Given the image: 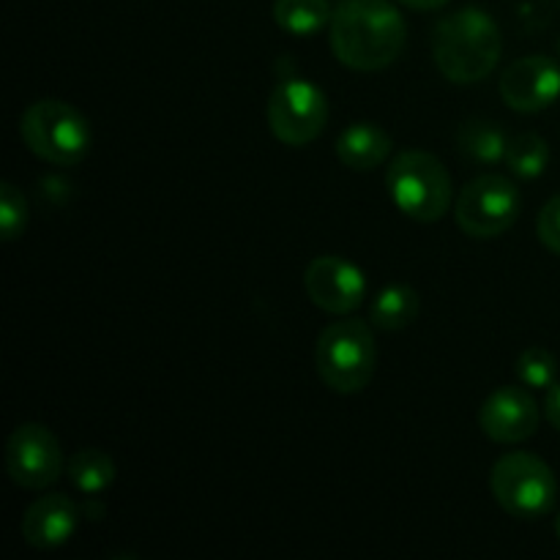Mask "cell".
I'll list each match as a JSON object with an SVG mask.
<instances>
[{
	"label": "cell",
	"mask_w": 560,
	"mask_h": 560,
	"mask_svg": "<svg viewBox=\"0 0 560 560\" xmlns=\"http://www.w3.org/2000/svg\"><path fill=\"white\" fill-rule=\"evenodd\" d=\"M541 410L525 386H503L485 399L479 427L495 443H523L536 435Z\"/></svg>",
	"instance_id": "obj_12"
},
{
	"label": "cell",
	"mask_w": 560,
	"mask_h": 560,
	"mask_svg": "<svg viewBox=\"0 0 560 560\" xmlns=\"http://www.w3.org/2000/svg\"><path fill=\"white\" fill-rule=\"evenodd\" d=\"M459 151L476 164H501L506 162V151L512 137L501 126L490 120H468L457 135Z\"/></svg>",
	"instance_id": "obj_18"
},
{
	"label": "cell",
	"mask_w": 560,
	"mask_h": 560,
	"mask_svg": "<svg viewBox=\"0 0 560 560\" xmlns=\"http://www.w3.org/2000/svg\"><path fill=\"white\" fill-rule=\"evenodd\" d=\"M517 381L528 388H550L558 381V359L547 348H528L517 359Z\"/></svg>",
	"instance_id": "obj_20"
},
{
	"label": "cell",
	"mask_w": 560,
	"mask_h": 560,
	"mask_svg": "<svg viewBox=\"0 0 560 560\" xmlns=\"http://www.w3.org/2000/svg\"><path fill=\"white\" fill-rule=\"evenodd\" d=\"M315 364L317 375L331 392H364L377 364L372 328L364 320H337L323 328L315 348Z\"/></svg>",
	"instance_id": "obj_5"
},
{
	"label": "cell",
	"mask_w": 560,
	"mask_h": 560,
	"mask_svg": "<svg viewBox=\"0 0 560 560\" xmlns=\"http://www.w3.org/2000/svg\"><path fill=\"white\" fill-rule=\"evenodd\" d=\"M304 288L312 304L331 315H350L366 299V279L359 266L337 255H320L306 266Z\"/></svg>",
	"instance_id": "obj_10"
},
{
	"label": "cell",
	"mask_w": 560,
	"mask_h": 560,
	"mask_svg": "<svg viewBox=\"0 0 560 560\" xmlns=\"http://www.w3.org/2000/svg\"><path fill=\"white\" fill-rule=\"evenodd\" d=\"M27 228V200L20 186L11 180L0 184V238L16 241L22 238Z\"/></svg>",
	"instance_id": "obj_21"
},
{
	"label": "cell",
	"mask_w": 560,
	"mask_h": 560,
	"mask_svg": "<svg viewBox=\"0 0 560 560\" xmlns=\"http://www.w3.org/2000/svg\"><path fill=\"white\" fill-rule=\"evenodd\" d=\"M536 233H539V241L547 249L560 255V195L552 197V200L541 208L539 219H536Z\"/></svg>",
	"instance_id": "obj_22"
},
{
	"label": "cell",
	"mask_w": 560,
	"mask_h": 560,
	"mask_svg": "<svg viewBox=\"0 0 560 560\" xmlns=\"http://www.w3.org/2000/svg\"><path fill=\"white\" fill-rule=\"evenodd\" d=\"M550 164V145L541 135L536 131H525V135L512 137L506 151V167L509 173L517 175V178L534 180Z\"/></svg>",
	"instance_id": "obj_19"
},
{
	"label": "cell",
	"mask_w": 560,
	"mask_h": 560,
	"mask_svg": "<svg viewBox=\"0 0 560 560\" xmlns=\"http://www.w3.org/2000/svg\"><path fill=\"white\" fill-rule=\"evenodd\" d=\"M5 470L22 490H47L66 470L63 448L49 427L22 424L5 443Z\"/></svg>",
	"instance_id": "obj_9"
},
{
	"label": "cell",
	"mask_w": 560,
	"mask_h": 560,
	"mask_svg": "<svg viewBox=\"0 0 560 560\" xmlns=\"http://www.w3.org/2000/svg\"><path fill=\"white\" fill-rule=\"evenodd\" d=\"M331 49L353 71H381L399 58L408 38L402 14L388 0H342L334 9Z\"/></svg>",
	"instance_id": "obj_1"
},
{
	"label": "cell",
	"mask_w": 560,
	"mask_h": 560,
	"mask_svg": "<svg viewBox=\"0 0 560 560\" xmlns=\"http://www.w3.org/2000/svg\"><path fill=\"white\" fill-rule=\"evenodd\" d=\"M397 3L408 5V9L416 11H438L448 3V0H397Z\"/></svg>",
	"instance_id": "obj_24"
},
{
	"label": "cell",
	"mask_w": 560,
	"mask_h": 560,
	"mask_svg": "<svg viewBox=\"0 0 560 560\" xmlns=\"http://www.w3.org/2000/svg\"><path fill=\"white\" fill-rule=\"evenodd\" d=\"M334 148H337V159L345 167L366 173V170L381 167V164L392 156L394 142L377 124L359 120V124L348 126V129L337 137V145Z\"/></svg>",
	"instance_id": "obj_14"
},
{
	"label": "cell",
	"mask_w": 560,
	"mask_h": 560,
	"mask_svg": "<svg viewBox=\"0 0 560 560\" xmlns=\"http://www.w3.org/2000/svg\"><path fill=\"white\" fill-rule=\"evenodd\" d=\"M523 211V195L506 175L485 173L470 180L454 202V219L470 238H498L514 228Z\"/></svg>",
	"instance_id": "obj_7"
},
{
	"label": "cell",
	"mask_w": 560,
	"mask_h": 560,
	"mask_svg": "<svg viewBox=\"0 0 560 560\" xmlns=\"http://www.w3.org/2000/svg\"><path fill=\"white\" fill-rule=\"evenodd\" d=\"M334 9L328 0H277L273 20L284 33L295 38H306L331 25Z\"/></svg>",
	"instance_id": "obj_17"
},
{
	"label": "cell",
	"mask_w": 560,
	"mask_h": 560,
	"mask_svg": "<svg viewBox=\"0 0 560 560\" xmlns=\"http://www.w3.org/2000/svg\"><path fill=\"white\" fill-rule=\"evenodd\" d=\"M501 96L514 113H541L560 98V63L547 55H525L506 66Z\"/></svg>",
	"instance_id": "obj_11"
},
{
	"label": "cell",
	"mask_w": 560,
	"mask_h": 560,
	"mask_svg": "<svg viewBox=\"0 0 560 560\" xmlns=\"http://www.w3.org/2000/svg\"><path fill=\"white\" fill-rule=\"evenodd\" d=\"M498 506L517 520H541L556 509L558 481L550 465L530 452L503 454L490 474Z\"/></svg>",
	"instance_id": "obj_6"
},
{
	"label": "cell",
	"mask_w": 560,
	"mask_h": 560,
	"mask_svg": "<svg viewBox=\"0 0 560 560\" xmlns=\"http://www.w3.org/2000/svg\"><path fill=\"white\" fill-rule=\"evenodd\" d=\"M503 52L498 22L487 11L459 9L446 14L432 31V58L454 85H476L495 71Z\"/></svg>",
	"instance_id": "obj_2"
},
{
	"label": "cell",
	"mask_w": 560,
	"mask_h": 560,
	"mask_svg": "<svg viewBox=\"0 0 560 560\" xmlns=\"http://www.w3.org/2000/svg\"><path fill=\"white\" fill-rule=\"evenodd\" d=\"M545 413H547V421H550V424L560 432V381H556L550 388H547Z\"/></svg>",
	"instance_id": "obj_23"
},
{
	"label": "cell",
	"mask_w": 560,
	"mask_h": 560,
	"mask_svg": "<svg viewBox=\"0 0 560 560\" xmlns=\"http://www.w3.org/2000/svg\"><path fill=\"white\" fill-rule=\"evenodd\" d=\"M66 476L82 495H102L115 481V459L102 448H82L66 459Z\"/></svg>",
	"instance_id": "obj_16"
},
{
	"label": "cell",
	"mask_w": 560,
	"mask_h": 560,
	"mask_svg": "<svg viewBox=\"0 0 560 560\" xmlns=\"http://www.w3.org/2000/svg\"><path fill=\"white\" fill-rule=\"evenodd\" d=\"M386 189L394 206L421 224L438 222L454 200L446 164L427 151H402L386 170Z\"/></svg>",
	"instance_id": "obj_3"
},
{
	"label": "cell",
	"mask_w": 560,
	"mask_h": 560,
	"mask_svg": "<svg viewBox=\"0 0 560 560\" xmlns=\"http://www.w3.org/2000/svg\"><path fill=\"white\" fill-rule=\"evenodd\" d=\"M556 530H558V539H560V514H558V520H556Z\"/></svg>",
	"instance_id": "obj_25"
},
{
	"label": "cell",
	"mask_w": 560,
	"mask_h": 560,
	"mask_svg": "<svg viewBox=\"0 0 560 560\" xmlns=\"http://www.w3.org/2000/svg\"><path fill=\"white\" fill-rule=\"evenodd\" d=\"M558 49H560V42H558Z\"/></svg>",
	"instance_id": "obj_26"
},
{
	"label": "cell",
	"mask_w": 560,
	"mask_h": 560,
	"mask_svg": "<svg viewBox=\"0 0 560 560\" xmlns=\"http://www.w3.org/2000/svg\"><path fill=\"white\" fill-rule=\"evenodd\" d=\"M419 317V293L410 284H388L372 301V326L377 331H402Z\"/></svg>",
	"instance_id": "obj_15"
},
{
	"label": "cell",
	"mask_w": 560,
	"mask_h": 560,
	"mask_svg": "<svg viewBox=\"0 0 560 560\" xmlns=\"http://www.w3.org/2000/svg\"><path fill=\"white\" fill-rule=\"evenodd\" d=\"M328 124V98L315 82L288 74L268 98V126L290 148H304L323 135Z\"/></svg>",
	"instance_id": "obj_8"
},
{
	"label": "cell",
	"mask_w": 560,
	"mask_h": 560,
	"mask_svg": "<svg viewBox=\"0 0 560 560\" xmlns=\"http://www.w3.org/2000/svg\"><path fill=\"white\" fill-rule=\"evenodd\" d=\"M20 135L27 151L55 167H74L91 151L88 118L60 98H38L22 113Z\"/></svg>",
	"instance_id": "obj_4"
},
{
	"label": "cell",
	"mask_w": 560,
	"mask_h": 560,
	"mask_svg": "<svg viewBox=\"0 0 560 560\" xmlns=\"http://www.w3.org/2000/svg\"><path fill=\"white\" fill-rule=\"evenodd\" d=\"M80 523V509L66 495H42L27 506L22 517V539L33 550H58L74 536Z\"/></svg>",
	"instance_id": "obj_13"
}]
</instances>
